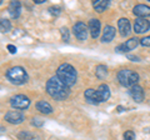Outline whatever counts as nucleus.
Wrapping results in <instances>:
<instances>
[{
    "instance_id": "obj_14",
    "label": "nucleus",
    "mask_w": 150,
    "mask_h": 140,
    "mask_svg": "<svg viewBox=\"0 0 150 140\" xmlns=\"http://www.w3.org/2000/svg\"><path fill=\"white\" fill-rule=\"evenodd\" d=\"M115 38V28H112L110 25H106L103 31L101 41L103 43H110V41Z\"/></svg>"
},
{
    "instance_id": "obj_8",
    "label": "nucleus",
    "mask_w": 150,
    "mask_h": 140,
    "mask_svg": "<svg viewBox=\"0 0 150 140\" xmlns=\"http://www.w3.org/2000/svg\"><path fill=\"white\" fill-rule=\"evenodd\" d=\"M5 120L9 121L10 124H20L24 121V114L20 113V111H8L5 114Z\"/></svg>"
},
{
    "instance_id": "obj_25",
    "label": "nucleus",
    "mask_w": 150,
    "mask_h": 140,
    "mask_svg": "<svg viewBox=\"0 0 150 140\" xmlns=\"http://www.w3.org/2000/svg\"><path fill=\"white\" fill-rule=\"evenodd\" d=\"M8 49H9V51H10V53H13V54L16 53V48H15L14 45H8Z\"/></svg>"
},
{
    "instance_id": "obj_21",
    "label": "nucleus",
    "mask_w": 150,
    "mask_h": 140,
    "mask_svg": "<svg viewBox=\"0 0 150 140\" xmlns=\"http://www.w3.org/2000/svg\"><path fill=\"white\" fill-rule=\"evenodd\" d=\"M10 21L6 20V19H4V20H0V29H1V31L4 33H8L9 30H10Z\"/></svg>"
},
{
    "instance_id": "obj_27",
    "label": "nucleus",
    "mask_w": 150,
    "mask_h": 140,
    "mask_svg": "<svg viewBox=\"0 0 150 140\" xmlns=\"http://www.w3.org/2000/svg\"><path fill=\"white\" fill-rule=\"evenodd\" d=\"M43 1H45V0H35V3H36V4H41Z\"/></svg>"
},
{
    "instance_id": "obj_13",
    "label": "nucleus",
    "mask_w": 150,
    "mask_h": 140,
    "mask_svg": "<svg viewBox=\"0 0 150 140\" xmlns=\"http://www.w3.org/2000/svg\"><path fill=\"white\" fill-rule=\"evenodd\" d=\"M96 93H98V98H99L100 103H104L110 98V89L106 84H101V85L96 89Z\"/></svg>"
},
{
    "instance_id": "obj_20",
    "label": "nucleus",
    "mask_w": 150,
    "mask_h": 140,
    "mask_svg": "<svg viewBox=\"0 0 150 140\" xmlns=\"http://www.w3.org/2000/svg\"><path fill=\"white\" fill-rule=\"evenodd\" d=\"M95 74L99 79H104L106 76V74H108L106 66H104V65H98L96 69H95Z\"/></svg>"
},
{
    "instance_id": "obj_29",
    "label": "nucleus",
    "mask_w": 150,
    "mask_h": 140,
    "mask_svg": "<svg viewBox=\"0 0 150 140\" xmlns=\"http://www.w3.org/2000/svg\"><path fill=\"white\" fill-rule=\"evenodd\" d=\"M1 3H3V0H0V4H1Z\"/></svg>"
},
{
    "instance_id": "obj_9",
    "label": "nucleus",
    "mask_w": 150,
    "mask_h": 140,
    "mask_svg": "<svg viewBox=\"0 0 150 140\" xmlns=\"http://www.w3.org/2000/svg\"><path fill=\"white\" fill-rule=\"evenodd\" d=\"M138 45H139V40L137 38H131L128 41H125L123 45H119L115 50L119 51V53H125V51H130V50L135 49Z\"/></svg>"
},
{
    "instance_id": "obj_12",
    "label": "nucleus",
    "mask_w": 150,
    "mask_h": 140,
    "mask_svg": "<svg viewBox=\"0 0 150 140\" xmlns=\"http://www.w3.org/2000/svg\"><path fill=\"white\" fill-rule=\"evenodd\" d=\"M89 33H90L91 38L93 39H96L100 34V21L98 19H91L89 21Z\"/></svg>"
},
{
    "instance_id": "obj_2",
    "label": "nucleus",
    "mask_w": 150,
    "mask_h": 140,
    "mask_svg": "<svg viewBox=\"0 0 150 140\" xmlns=\"http://www.w3.org/2000/svg\"><path fill=\"white\" fill-rule=\"evenodd\" d=\"M56 76H58L68 88H70L76 83L78 74H76V70H75V68L73 65L64 63L58 68V70H56Z\"/></svg>"
},
{
    "instance_id": "obj_24",
    "label": "nucleus",
    "mask_w": 150,
    "mask_h": 140,
    "mask_svg": "<svg viewBox=\"0 0 150 140\" xmlns=\"http://www.w3.org/2000/svg\"><path fill=\"white\" fill-rule=\"evenodd\" d=\"M140 44H142L143 46H150V35L143 38L142 40H140Z\"/></svg>"
},
{
    "instance_id": "obj_10",
    "label": "nucleus",
    "mask_w": 150,
    "mask_h": 140,
    "mask_svg": "<svg viewBox=\"0 0 150 140\" xmlns=\"http://www.w3.org/2000/svg\"><path fill=\"white\" fill-rule=\"evenodd\" d=\"M129 94L137 103H142L144 100V90H143L142 86L138 85V84H137V85H134L133 88H130V89H129Z\"/></svg>"
},
{
    "instance_id": "obj_17",
    "label": "nucleus",
    "mask_w": 150,
    "mask_h": 140,
    "mask_svg": "<svg viewBox=\"0 0 150 140\" xmlns=\"http://www.w3.org/2000/svg\"><path fill=\"white\" fill-rule=\"evenodd\" d=\"M84 96H85V100L90 104H99V98H98V93L94 89H88L84 93Z\"/></svg>"
},
{
    "instance_id": "obj_4",
    "label": "nucleus",
    "mask_w": 150,
    "mask_h": 140,
    "mask_svg": "<svg viewBox=\"0 0 150 140\" xmlns=\"http://www.w3.org/2000/svg\"><path fill=\"white\" fill-rule=\"evenodd\" d=\"M6 78L15 85H21V84H25L28 81V73L21 66H13L8 69Z\"/></svg>"
},
{
    "instance_id": "obj_7",
    "label": "nucleus",
    "mask_w": 150,
    "mask_h": 140,
    "mask_svg": "<svg viewBox=\"0 0 150 140\" xmlns=\"http://www.w3.org/2000/svg\"><path fill=\"white\" fill-rule=\"evenodd\" d=\"M150 29V21L145 18H138L134 23V31L137 34H143Z\"/></svg>"
},
{
    "instance_id": "obj_11",
    "label": "nucleus",
    "mask_w": 150,
    "mask_h": 140,
    "mask_svg": "<svg viewBox=\"0 0 150 140\" xmlns=\"http://www.w3.org/2000/svg\"><path fill=\"white\" fill-rule=\"evenodd\" d=\"M134 15H137L139 18H145L146 19L148 16H150V6L145 5V4H138L135 5L133 9Z\"/></svg>"
},
{
    "instance_id": "obj_6",
    "label": "nucleus",
    "mask_w": 150,
    "mask_h": 140,
    "mask_svg": "<svg viewBox=\"0 0 150 140\" xmlns=\"http://www.w3.org/2000/svg\"><path fill=\"white\" fill-rule=\"evenodd\" d=\"M73 31H74V35L76 36V39H78V40L85 41L86 38H88L89 28L85 25V23L78 21V23H75V24H74V26H73Z\"/></svg>"
},
{
    "instance_id": "obj_18",
    "label": "nucleus",
    "mask_w": 150,
    "mask_h": 140,
    "mask_svg": "<svg viewBox=\"0 0 150 140\" xmlns=\"http://www.w3.org/2000/svg\"><path fill=\"white\" fill-rule=\"evenodd\" d=\"M36 109L40 111V113L43 114H51L53 113V108H51V105L49 103H46L44 100H40L36 103Z\"/></svg>"
},
{
    "instance_id": "obj_23",
    "label": "nucleus",
    "mask_w": 150,
    "mask_h": 140,
    "mask_svg": "<svg viewBox=\"0 0 150 140\" xmlns=\"http://www.w3.org/2000/svg\"><path fill=\"white\" fill-rule=\"evenodd\" d=\"M124 140H135V134H134V132H131V130H128V132H125V134H124Z\"/></svg>"
},
{
    "instance_id": "obj_28",
    "label": "nucleus",
    "mask_w": 150,
    "mask_h": 140,
    "mask_svg": "<svg viewBox=\"0 0 150 140\" xmlns=\"http://www.w3.org/2000/svg\"><path fill=\"white\" fill-rule=\"evenodd\" d=\"M4 132V128L3 127H0V133H3Z\"/></svg>"
},
{
    "instance_id": "obj_1",
    "label": "nucleus",
    "mask_w": 150,
    "mask_h": 140,
    "mask_svg": "<svg viewBox=\"0 0 150 140\" xmlns=\"http://www.w3.org/2000/svg\"><path fill=\"white\" fill-rule=\"evenodd\" d=\"M46 93L55 100H64L69 96V88L55 75L46 83Z\"/></svg>"
},
{
    "instance_id": "obj_5",
    "label": "nucleus",
    "mask_w": 150,
    "mask_h": 140,
    "mask_svg": "<svg viewBox=\"0 0 150 140\" xmlns=\"http://www.w3.org/2000/svg\"><path fill=\"white\" fill-rule=\"evenodd\" d=\"M10 105L14 109H19V110H24L26 108H29L30 105V99L25 95H15L10 99Z\"/></svg>"
},
{
    "instance_id": "obj_15",
    "label": "nucleus",
    "mask_w": 150,
    "mask_h": 140,
    "mask_svg": "<svg viewBox=\"0 0 150 140\" xmlns=\"http://www.w3.org/2000/svg\"><path fill=\"white\" fill-rule=\"evenodd\" d=\"M118 29L120 31V34L123 36H128L130 34V23L126 18H121L118 21Z\"/></svg>"
},
{
    "instance_id": "obj_26",
    "label": "nucleus",
    "mask_w": 150,
    "mask_h": 140,
    "mask_svg": "<svg viewBox=\"0 0 150 140\" xmlns=\"http://www.w3.org/2000/svg\"><path fill=\"white\" fill-rule=\"evenodd\" d=\"M130 60H134V62H140V59L138 58V57H133V55H129V57H128Z\"/></svg>"
},
{
    "instance_id": "obj_16",
    "label": "nucleus",
    "mask_w": 150,
    "mask_h": 140,
    "mask_svg": "<svg viewBox=\"0 0 150 140\" xmlns=\"http://www.w3.org/2000/svg\"><path fill=\"white\" fill-rule=\"evenodd\" d=\"M9 14H10V16L14 18V19H16L20 15V11H21V4L20 1H11L10 5H9Z\"/></svg>"
},
{
    "instance_id": "obj_30",
    "label": "nucleus",
    "mask_w": 150,
    "mask_h": 140,
    "mask_svg": "<svg viewBox=\"0 0 150 140\" xmlns=\"http://www.w3.org/2000/svg\"><path fill=\"white\" fill-rule=\"evenodd\" d=\"M149 1H150V0H149Z\"/></svg>"
},
{
    "instance_id": "obj_3",
    "label": "nucleus",
    "mask_w": 150,
    "mask_h": 140,
    "mask_svg": "<svg viewBox=\"0 0 150 140\" xmlns=\"http://www.w3.org/2000/svg\"><path fill=\"white\" fill-rule=\"evenodd\" d=\"M118 80L120 84L125 88H133L134 85H137L139 81V75L137 71L130 69H121L118 73Z\"/></svg>"
},
{
    "instance_id": "obj_19",
    "label": "nucleus",
    "mask_w": 150,
    "mask_h": 140,
    "mask_svg": "<svg viewBox=\"0 0 150 140\" xmlns=\"http://www.w3.org/2000/svg\"><path fill=\"white\" fill-rule=\"evenodd\" d=\"M108 5H109L108 0H95V1H93V8L98 13H103L108 8Z\"/></svg>"
},
{
    "instance_id": "obj_22",
    "label": "nucleus",
    "mask_w": 150,
    "mask_h": 140,
    "mask_svg": "<svg viewBox=\"0 0 150 140\" xmlns=\"http://www.w3.org/2000/svg\"><path fill=\"white\" fill-rule=\"evenodd\" d=\"M60 33H62L63 41H69V30L67 28H62V29H60Z\"/></svg>"
}]
</instances>
